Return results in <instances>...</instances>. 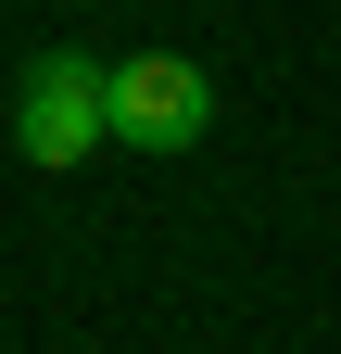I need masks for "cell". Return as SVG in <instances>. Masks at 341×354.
Returning a JSON list of instances; mask_svg holds the SVG:
<instances>
[{
    "instance_id": "7a4b0ae2",
    "label": "cell",
    "mask_w": 341,
    "mask_h": 354,
    "mask_svg": "<svg viewBox=\"0 0 341 354\" xmlns=\"http://www.w3.org/2000/svg\"><path fill=\"white\" fill-rule=\"evenodd\" d=\"M101 88H114V140H139V152H190L215 127V76L190 51H126L101 64Z\"/></svg>"
},
{
    "instance_id": "6da1fadb",
    "label": "cell",
    "mask_w": 341,
    "mask_h": 354,
    "mask_svg": "<svg viewBox=\"0 0 341 354\" xmlns=\"http://www.w3.org/2000/svg\"><path fill=\"white\" fill-rule=\"evenodd\" d=\"M13 140H26V165H38V177H76V165L114 140V88H101V64L38 51V64H26V88H13Z\"/></svg>"
}]
</instances>
